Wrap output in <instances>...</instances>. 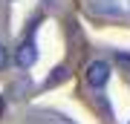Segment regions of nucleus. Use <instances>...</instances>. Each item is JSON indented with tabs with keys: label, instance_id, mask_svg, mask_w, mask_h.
I'll list each match as a JSON object with an SVG mask.
<instances>
[{
	"label": "nucleus",
	"instance_id": "obj_1",
	"mask_svg": "<svg viewBox=\"0 0 130 124\" xmlns=\"http://www.w3.org/2000/svg\"><path fill=\"white\" fill-rule=\"evenodd\" d=\"M84 78L93 90H101L107 81H110V64L107 61H93V64H87V72H84Z\"/></svg>",
	"mask_w": 130,
	"mask_h": 124
},
{
	"label": "nucleus",
	"instance_id": "obj_2",
	"mask_svg": "<svg viewBox=\"0 0 130 124\" xmlns=\"http://www.w3.org/2000/svg\"><path fill=\"white\" fill-rule=\"evenodd\" d=\"M14 61H18V66H20V69H29V66L38 61V46H35V41H32V38L20 41L18 52H14Z\"/></svg>",
	"mask_w": 130,
	"mask_h": 124
},
{
	"label": "nucleus",
	"instance_id": "obj_3",
	"mask_svg": "<svg viewBox=\"0 0 130 124\" xmlns=\"http://www.w3.org/2000/svg\"><path fill=\"white\" fill-rule=\"evenodd\" d=\"M90 9L95 14H104V17H119L121 14L119 0H90Z\"/></svg>",
	"mask_w": 130,
	"mask_h": 124
},
{
	"label": "nucleus",
	"instance_id": "obj_4",
	"mask_svg": "<svg viewBox=\"0 0 130 124\" xmlns=\"http://www.w3.org/2000/svg\"><path fill=\"white\" fill-rule=\"evenodd\" d=\"M64 78H67V69H64V66H58V69H55V75H52V78H46V81H43V87L49 90V87H55V84H61V81H64Z\"/></svg>",
	"mask_w": 130,
	"mask_h": 124
},
{
	"label": "nucleus",
	"instance_id": "obj_5",
	"mask_svg": "<svg viewBox=\"0 0 130 124\" xmlns=\"http://www.w3.org/2000/svg\"><path fill=\"white\" fill-rule=\"evenodd\" d=\"M6 64H9V52H6V46L0 43V69H3Z\"/></svg>",
	"mask_w": 130,
	"mask_h": 124
},
{
	"label": "nucleus",
	"instance_id": "obj_6",
	"mask_svg": "<svg viewBox=\"0 0 130 124\" xmlns=\"http://www.w3.org/2000/svg\"><path fill=\"white\" fill-rule=\"evenodd\" d=\"M116 61H119L121 66H130V55H127V52H119V55H116Z\"/></svg>",
	"mask_w": 130,
	"mask_h": 124
},
{
	"label": "nucleus",
	"instance_id": "obj_7",
	"mask_svg": "<svg viewBox=\"0 0 130 124\" xmlns=\"http://www.w3.org/2000/svg\"><path fill=\"white\" fill-rule=\"evenodd\" d=\"M49 3H55V0H49Z\"/></svg>",
	"mask_w": 130,
	"mask_h": 124
}]
</instances>
